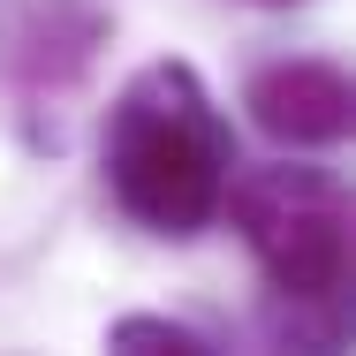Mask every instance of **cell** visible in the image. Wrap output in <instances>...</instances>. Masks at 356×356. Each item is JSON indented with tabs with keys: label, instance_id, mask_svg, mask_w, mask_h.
I'll list each match as a JSON object with an SVG mask.
<instances>
[{
	"label": "cell",
	"instance_id": "obj_1",
	"mask_svg": "<svg viewBox=\"0 0 356 356\" xmlns=\"http://www.w3.org/2000/svg\"><path fill=\"white\" fill-rule=\"evenodd\" d=\"M106 197L159 243H190L220 220L235 182V129L190 61H144L99 122Z\"/></svg>",
	"mask_w": 356,
	"mask_h": 356
},
{
	"label": "cell",
	"instance_id": "obj_2",
	"mask_svg": "<svg viewBox=\"0 0 356 356\" xmlns=\"http://www.w3.org/2000/svg\"><path fill=\"white\" fill-rule=\"evenodd\" d=\"M220 213L235 220L258 281L273 288V334L334 349L349 296V182L296 159L235 167Z\"/></svg>",
	"mask_w": 356,
	"mask_h": 356
},
{
	"label": "cell",
	"instance_id": "obj_3",
	"mask_svg": "<svg viewBox=\"0 0 356 356\" xmlns=\"http://www.w3.org/2000/svg\"><path fill=\"white\" fill-rule=\"evenodd\" d=\"M243 106L281 152H326L356 122V91L334 61H273V69L250 76Z\"/></svg>",
	"mask_w": 356,
	"mask_h": 356
},
{
	"label": "cell",
	"instance_id": "obj_4",
	"mask_svg": "<svg viewBox=\"0 0 356 356\" xmlns=\"http://www.w3.org/2000/svg\"><path fill=\"white\" fill-rule=\"evenodd\" d=\"M114 349H175V356H213V334L205 326H182V318H152V311H129L106 326Z\"/></svg>",
	"mask_w": 356,
	"mask_h": 356
},
{
	"label": "cell",
	"instance_id": "obj_5",
	"mask_svg": "<svg viewBox=\"0 0 356 356\" xmlns=\"http://www.w3.org/2000/svg\"><path fill=\"white\" fill-rule=\"evenodd\" d=\"M258 8H296V0H258Z\"/></svg>",
	"mask_w": 356,
	"mask_h": 356
}]
</instances>
